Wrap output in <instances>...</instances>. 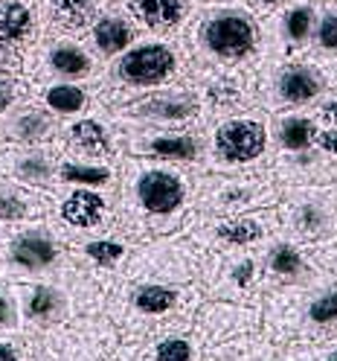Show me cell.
Returning <instances> with one entry per match:
<instances>
[{
  "label": "cell",
  "instance_id": "cell-1",
  "mask_svg": "<svg viewBox=\"0 0 337 361\" xmlns=\"http://www.w3.org/2000/svg\"><path fill=\"white\" fill-rule=\"evenodd\" d=\"M201 44L218 59L239 61L256 50V24L241 9H215L201 20Z\"/></svg>",
  "mask_w": 337,
  "mask_h": 361
},
{
  "label": "cell",
  "instance_id": "cell-2",
  "mask_svg": "<svg viewBox=\"0 0 337 361\" xmlns=\"http://www.w3.org/2000/svg\"><path fill=\"white\" fill-rule=\"evenodd\" d=\"M177 67V56L169 44H140V47H131L125 50L117 73L122 82L128 85H137V87H151V85H160L166 82Z\"/></svg>",
  "mask_w": 337,
  "mask_h": 361
},
{
  "label": "cell",
  "instance_id": "cell-3",
  "mask_svg": "<svg viewBox=\"0 0 337 361\" xmlns=\"http://www.w3.org/2000/svg\"><path fill=\"white\" fill-rule=\"evenodd\" d=\"M265 143H267V131L259 120H247V117L230 120L215 131V152L227 164L256 161L265 152Z\"/></svg>",
  "mask_w": 337,
  "mask_h": 361
},
{
  "label": "cell",
  "instance_id": "cell-4",
  "mask_svg": "<svg viewBox=\"0 0 337 361\" xmlns=\"http://www.w3.org/2000/svg\"><path fill=\"white\" fill-rule=\"evenodd\" d=\"M184 180L174 172L166 169H148L137 178V198L140 204L154 213V216H166L184 204Z\"/></svg>",
  "mask_w": 337,
  "mask_h": 361
},
{
  "label": "cell",
  "instance_id": "cell-5",
  "mask_svg": "<svg viewBox=\"0 0 337 361\" xmlns=\"http://www.w3.org/2000/svg\"><path fill=\"white\" fill-rule=\"evenodd\" d=\"M276 90L285 102L303 105V102H311L314 97H320L323 76H320V71H314L308 64H288L276 79Z\"/></svg>",
  "mask_w": 337,
  "mask_h": 361
},
{
  "label": "cell",
  "instance_id": "cell-6",
  "mask_svg": "<svg viewBox=\"0 0 337 361\" xmlns=\"http://www.w3.org/2000/svg\"><path fill=\"white\" fill-rule=\"evenodd\" d=\"M131 15L148 30H174L186 18V0H128Z\"/></svg>",
  "mask_w": 337,
  "mask_h": 361
},
{
  "label": "cell",
  "instance_id": "cell-7",
  "mask_svg": "<svg viewBox=\"0 0 337 361\" xmlns=\"http://www.w3.org/2000/svg\"><path fill=\"white\" fill-rule=\"evenodd\" d=\"M91 38H94V47L105 56H117L122 50L131 47L134 41V27L122 15H102L94 20V30H91Z\"/></svg>",
  "mask_w": 337,
  "mask_h": 361
},
{
  "label": "cell",
  "instance_id": "cell-8",
  "mask_svg": "<svg viewBox=\"0 0 337 361\" xmlns=\"http://www.w3.org/2000/svg\"><path fill=\"white\" fill-rule=\"evenodd\" d=\"M50 18L64 30H82L99 18L102 0H44Z\"/></svg>",
  "mask_w": 337,
  "mask_h": 361
},
{
  "label": "cell",
  "instance_id": "cell-9",
  "mask_svg": "<svg viewBox=\"0 0 337 361\" xmlns=\"http://www.w3.org/2000/svg\"><path fill=\"white\" fill-rule=\"evenodd\" d=\"M102 213H105V201H102V195H96L91 190H76L61 204L64 221L76 224V228H94V224H99Z\"/></svg>",
  "mask_w": 337,
  "mask_h": 361
},
{
  "label": "cell",
  "instance_id": "cell-10",
  "mask_svg": "<svg viewBox=\"0 0 337 361\" xmlns=\"http://www.w3.org/2000/svg\"><path fill=\"white\" fill-rule=\"evenodd\" d=\"M12 259L24 268H47L56 259V245L44 233H24L12 245Z\"/></svg>",
  "mask_w": 337,
  "mask_h": 361
},
{
  "label": "cell",
  "instance_id": "cell-11",
  "mask_svg": "<svg viewBox=\"0 0 337 361\" xmlns=\"http://www.w3.org/2000/svg\"><path fill=\"white\" fill-rule=\"evenodd\" d=\"M32 32V9L24 0H4L0 4V41L18 44Z\"/></svg>",
  "mask_w": 337,
  "mask_h": 361
},
{
  "label": "cell",
  "instance_id": "cell-12",
  "mask_svg": "<svg viewBox=\"0 0 337 361\" xmlns=\"http://www.w3.org/2000/svg\"><path fill=\"white\" fill-rule=\"evenodd\" d=\"M314 24H317V9H314V4H305V0L288 6L279 20L288 44H305L308 38H314Z\"/></svg>",
  "mask_w": 337,
  "mask_h": 361
},
{
  "label": "cell",
  "instance_id": "cell-13",
  "mask_svg": "<svg viewBox=\"0 0 337 361\" xmlns=\"http://www.w3.org/2000/svg\"><path fill=\"white\" fill-rule=\"evenodd\" d=\"M50 67L58 76L79 79V76H84L87 71H91V59H87V53L79 47V44L61 41L50 50Z\"/></svg>",
  "mask_w": 337,
  "mask_h": 361
},
{
  "label": "cell",
  "instance_id": "cell-14",
  "mask_svg": "<svg viewBox=\"0 0 337 361\" xmlns=\"http://www.w3.org/2000/svg\"><path fill=\"white\" fill-rule=\"evenodd\" d=\"M140 111L157 120H186V117H195V102L186 97H154V99H146Z\"/></svg>",
  "mask_w": 337,
  "mask_h": 361
},
{
  "label": "cell",
  "instance_id": "cell-15",
  "mask_svg": "<svg viewBox=\"0 0 337 361\" xmlns=\"http://www.w3.org/2000/svg\"><path fill=\"white\" fill-rule=\"evenodd\" d=\"M314 140H317V126L308 117H288L279 126V143L288 152H305Z\"/></svg>",
  "mask_w": 337,
  "mask_h": 361
},
{
  "label": "cell",
  "instance_id": "cell-16",
  "mask_svg": "<svg viewBox=\"0 0 337 361\" xmlns=\"http://www.w3.org/2000/svg\"><path fill=\"white\" fill-rule=\"evenodd\" d=\"M70 137L87 154H105L108 152V134H105V128L96 120H79V123H73Z\"/></svg>",
  "mask_w": 337,
  "mask_h": 361
},
{
  "label": "cell",
  "instance_id": "cell-17",
  "mask_svg": "<svg viewBox=\"0 0 337 361\" xmlns=\"http://www.w3.org/2000/svg\"><path fill=\"white\" fill-rule=\"evenodd\" d=\"M314 41L317 47L326 53H337V0L317 15V24H314Z\"/></svg>",
  "mask_w": 337,
  "mask_h": 361
},
{
  "label": "cell",
  "instance_id": "cell-18",
  "mask_svg": "<svg viewBox=\"0 0 337 361\" xmlns=\"http://www.w3.org/2000/svg\"><path fill=\"white\" fill-rule=\"evenodd\" d=\"M47 105L58 114H76L84 108V94L76 85H53L47 90Z\"/></svg>",
  "mask_w": 337,
  "mask_h": 361
},
{
  "label": "cell",
  "instance_id": "cell-19",
  "mask_svg": "<svg viewBox=\"0 0 337 361\" xmlns=\"http://www.w3.org/2000/svg\"><path fill=\"white\" fill-rule=\"evenodd\" d=\"M151 152L172 161H192L198 154V143L192 137H157L151 140Z\"/></svg>",
  "mask_w": 337,
  "mask_h": 361
},
{
  "label": "cell",
  "instance_id": "cell-20",
  "mask_svg": "<svg viewBox=\"0 0 337 361\" xmlns=\"http://www.w3.org/2000/svg\"><path fill=\"white\" fill-rule=\"evenodd\" d=\"M218 236L221 239H227V242H256L262 236V224L253 221V219H236V221H227V224H221L218 228Z\"/></svg>",
  "mask_w": 337,
  "mask_h": 361
},
{
  "label": "cell",
  "instance_id": "cell-21",
  "mask_svg": "<svg viewBox=\"0 0 337 361\" xmlns=\"http://www.w3.org/2000/svg\"><path fill=\"white\" fill-rule=\"evenodd\" d=\"M61 178L70 184H105L110 180V172L105 166H82V164H64Z\"/></svg>",
  "mask_w": 337,
  "mask_h": 361
},
{
  "label": "cell",
  "instance_id": "cell-22",
  "mask_svg": "<svg viewBox=\"0 0 337 361\" xmlns=\"http://www.w3.org/2000/svg\"><path fill=\"white\" fill-rule=\"evenodd\" d=\"M174 303V291L163 286H146L137 295V306L143 312H166Z\"/></svg>",
  "mask_w": 337,
  "mask_h": 361
},
{
  "label": "cell",
  "instance_id": "cell-23",
  "mask_svg": "<svg viewBox=\"0 0 337 361\" xmlns=\"http://www.w3.org/2000/svg\"><path fill=\"white\" fill-rule=\"evenodd\" d=\"M47 131H50V120L35 114V111H30V114H24V117H18V123H15V134L20 140H38Z\"/></svg>",
  "mask_w": 337,
  "mask_h": 361
},
{
  "label": "cell",
  "instance_id": "cell-24",
  "mask_svg": "<svg viewBox=\"0 0 337 361\" xmlns=\"http://www.w3.org/2000/svg\"><path fill=\"white\" fill-rule=\"evenodd\" d=\"M271 268L276 271V274L291 277V274H300L303 259H300V254L291 245H279L276 251H274V257H271Z\"/></svg>",
  "mask_w": 337,
  "mask_h": 361
},
{
  "label": "cell",
  "instance_id": "cell-25",
  "mask_svg": "<svg viewBox=\"0 0 337 361\" xmlns=\"http://www.w3.org/2000/svg\"><path fill=\"white\" fill-rule=\"evenodd\" d=\"M311 321H317V324L337 321V288L326 291V295H320L317 300L311 303Z\"/></svg>",
  "mask_w": 337,
  "mask_h": 361
},
{
  "label": "cell",
  "instance_id": "cell-26",
  "mask_svg": "<svg viewBox=\"0 0 337 361\" xmlns=\"http://www.w3.org/2000/svg\"><path fill=\"white\" fill-rule=\"evenodd\" d=\"M24 213H27L24 198H20L18 192H12V190H0V219L12 221V219H20Z\"/></svg>",
  "mask_w": 337,
  "mask_h": 361
},
{
  "label": "cell",
  "instance_id": "cell-27",
  "mask_svg": "<svg viewBox=\"0 0 337 361\" xmlns=\"http://www.w3.org/2000/svg\"><path fill=\"white\" fill-rule=\"evenodd\" d=\"M18 175L27 178V180H44L50 175V164L44 161L41 154H32V157H24V161L18 164Z\"/></svg>",
  "mask_w": 337,
  "mask_h": 361
},
{
  "label": "cell",
  "instance_id": "cell-28",
  "mask_svg": "<svg viewBox=\"0 0 337 361\" xmlns=\"http://www.w3.org/2000/svg\"><path fill=\"white\" fill-rule=\"evenodd\" d=\"M122 254H125L122 245H117V242H91V245H87V257L96 259V262H105V265L117 262Z\"/></svg>",
  "mask_w": 337,
  "mask_h": 361
},
{
  "label": "cell",
  "instance_id": "cell-29",
  "mask_svg": "<svg viewBox=\"0 0 337 361\" xmlns=\"http://www.w3.org/2000/svg\"><path fill=\"white\" fill-rule=\"evenodd\" d=\"M192 353H189V344L174 338V341H163L157 347V361H189Z\"/></svg>",
  "mask_w": 337,
  "mask_h": 361
},
{
  "label": "cell",
  "instance_id": "cell-30",
  "mask_svg": "<svg viewBox=\"0 0 337 361\" xmlns=\"http://www.w3.org/2000/svg\"><path fill=\"white\" fill-rule=\"evenodd\" d=\"M56 309V295L50 288H38L32 300H30V314L32 318H47V314Z\"/></svg>",
  "mask_w": 337,
  "mask_h": 361
},
{
  "label": "cell",
  "instance_id": "cell-31",
  "mask_svg": "<svg viewBox=\"0 0 337 361\" xmlns=\"http://www.w3.org/2000/svg\"><path fill=\"white\" fill-rule=\"evenodd\" d=\"M326 221H329V213L317 204H308L300 210V224L305 231H323L326 228Z\"/></svg>",
  "mask_w": 337,
  "mask_h": 361
},
{
  "label": "cell",
  "instance_id": "cell-32",
  "mask_svg": "<svg viewBox=\"0 0 337 361\" xmlns=\"http://www.w3.org/2000/svg\"><path fill=\"white\" fill-rule=\"evenodd\" d=\"M317 143L326 154H331V157H337V126H329L326 131H317Z\"/></svg>",
  "mask_w": 337,
  "mask_h": 361
},
{
  "label": "cell",
  "instance_id": "cell-33",
  "mask_svg": "<svg viewBox=\"0 0 337 361\" xmlns=\"http://www.w3.org/2000/svg\"><path fill=\"white\" fill-rule=\"evenodd\" d=\"M12 99H15V87H12V82L0 79V111H6V108L12 105Z\"/></svg>",
  "mask_w": 337,
  "mask_h": 361
},
{
  "label": "cell",
  "instance_id": "cell-34",
  "mask_svg": "<svg viewBox=\"0 0 337 361\" xmlns=\"http://www.w3.org/2000/svg\"><path fill=\"white\" fill-rule=\"evenodd\" d=\"M320 114H323V120H329L331 126H337V99H329V102L320 108Z\"/></svg>",
  "mask_w": 337,
  "mask_h": 361
},
{
  "label": "cell",
  "instance_id": "cell-35",
  "mask_svg": "<svg viewBox=\"0 0 337 361\" xmlns=\"http://www.w3.org/2000/svg\"><path fill=\"white\" fill-rule=\"evenodd\" d=\"M12 64V53H9V44L0 41V71H6V67Z\"/></svg>",
  "mask_w": 337,
  "mask_h": 361
},
{
  "label": "cell",
  "instance_id": "cell-36",
  "mask_svg": "<svg viewBox=\"0 0 337 361\" xmlns=\"http://www.w3.org/2000/svg\"><path fill=\"white\" fill-rule=\"evenodd\" d=\"M250 4H256L259 9H274V6L282 4V0H250Z\"/></svg>",
  "mask_w": 337,
  "mask_h": 361
},
{
  "label": "cell",
  "instance_id": "cell-37",
  "mask_svg": "<svg viewBox=\"0 0 337 361\" xmlns=\"http://www.w3.org/2000/svg\"><path fill=\"white\" fill-rule=\"evenodd\" d=\"M250 271H253V265H250V262H244V265H241V271H236V277L244 283V280H247V274H250Z\"/></svg>",
  "mask_w": 337,
  "mask_h": 361
},
{
  "label": "cell",
  "instance_id": "cell-38",
  "mask_svg": "<svg viewBox=\"0 0 337 361\" xmlns=\"http://www.w3.org/2000/svg\"><path fill=\"white\" fill-rule=\"evenodd\" d=\"M6 321H9V309H6V300L0 298V326H4Z\"/></svg>",
  "mask_w": 337,
  "mask_h": 361
},
{
  "label": "cell",
  "instance_id": "cell-39",
  "mask_svg": "<svg viewBox=\"0 0 337 361\" xmlns=\"http://www.w3.org/2000/svg\"><path fill=\"white\" fill-rule=\"evenodd\" d=\"M0 361H18V358H15V353L9 347H0Z\"/></svg>",
  "mask_w": 337,
  "mask_h": 361
},
{
  "label": "cell",
  "instance_id": "cell-40",
  "mask_svg": "<svg viewBox=\"0 0 337 361\" xmlns=\"http://www.w3.org/2000/svg\"><path fill=\"white\" fill-rule=\"evenodd\" d=\"M329 361H337V353H334V355H331V358H329Z\"/></svg>",
  "mask_w": 337,
  "mask_h": 361
}]
</instances>
